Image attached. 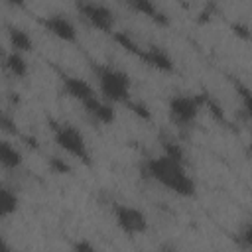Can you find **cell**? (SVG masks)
I'll return each mask as SVG.
<instances>
[{
  "label": "cell",
  "instance_id": "1",
  "mask_svg": "<svg viewBox=\"0 0 252 252\" xmlns=\"http://www.w3.org/2000/svg\"><path fill=\"white\" fill-rule=\"evenodd\" d=\"M144 171L148 177H152L156 183L165 187L167 191L181 195V197H191L195 195V179L187 173V167L165 158V156H154L148 158L144 163Z\"/></svg>",
  "mask_w": 252,
  "mask_h": 252
},
{
  "label": "cell",
  "instance_id": "2",
  "mask_svg": "<svg viewBox=\"0 0 252 252\" xmlns=\"http://www.w3.org/2000/svg\"><path fill=\"white\" fill-rule=\"evenodd\" d=\"M98 89H100V98L106 102H126L130 98V89L132 81L128 73L114 65H94Z\"/></svg>",
  "mask_w": 252,
  "mask_h": 252
},
{
  "label": "cell",
  "instance_id": "3",
  "mask_svg": "<svg viewBox=\"0 0 252 252\" xmlns=\"http://www.w3.org/2000/svg\"><path fill=\"white\" fill-rule=\"evenodd\" d=\"M51 132H53L55 144L65 154L81 159L83 163H91L89 144L79 128H75L73 124H67V122H51Z\"/></svg>",
  "mask_w": 252,
  "mask_h": 252
},
{
  "label": "cell",
  "instance_id": "4",
  "mask_svg": "<svg viewBox=\"0 0 252 252\" xmlns=\"http://www.w3.org/2000/svg\"><path fill=\"white\" fill-rule=\"evenodd\" d=\"M205 106V96L203 94H189V93H181L169 98L167 104V112L169 118L175 126L179 128H189L195 124L199 112Z\"/></svg>",
  "mask_w": 252,
  "mask_h": 252
},
{
  "label": "cell",
  "instance_id": "5",
  "mask_svg": "<svg viewBox=\"0 0 252 252\" xmlns=\"http://www.w3.org/2000/svg\"><path fill=\"white\" fill-rule=\"evenodd\" d=\"M112 215L114 220L118 224V228L130 236L136 234H144L148 230V217L142 209L134 207V205H126V203H116L112 207Z\"/></svg>",
  "mask_w": 252,
  "mask_h": 252
},
{
  "label": "cell",
  "instance_id": "6",
  "mask_svg": "<svg viewBox=\"0 0 252 252\" xmlns=\"http://www.w3.org/2000/svg\"><path fill=\"white\" fill-rule=\"evenodd\" d=\"M77 10H79L81 18L91 28H94L98 32H106V33H110L114 30L116 18H114V12L110 6L102 4V2H79Z\"/></svg>",
  "mask_w": 252,
  "mask_h": 252
},
{
  "label": "cell",
  "instance_id": "7",
  "mask_svg": "<svg viewBox=\"0 0 252 252\" xmlns=\"http://www.w3.org/2000/svg\"><path fill=\"white\" fill-rule=\"evenodd\" d=\"M43 26L45 30L55 35L57 39L61 41H77V28H75V22L67 16V14H61V12H53L49 16L43 18Z\"/></svg>",
  "mask_w": 252,
  "mask_h": 252
},
{
  "label": "cell",
  "instance_id": "8",
  "mask_svg": "<svg viewBox=\"0 0 252 252\" xmlns=\"http://www.w3.org/2000/svg\"><path fill=\"white\" fill-rule=\"evenodd\" d=\"M138 57L146 65H150V67H154V69H158L161 73H171L173 67H175L171 55L161 45H146V47H142V51H140Z\"/></svg>",
  "mask_w": 252,
  "mask_h": 252
},
{
  "label": "cell",
  "instance_id": "9",
  "mask_svg": "<svg viewBox=\"0 0 252 252\" xmlns=\"http://www.w3.org/2000/svg\"><path fill=\"white\" fill-rule=\"evenodd\" d=\"M61 85H63V91H65L71 98L79 100L81 104L87 102L89 98L96 96L93 85H91L89 81L77 77V75H63V77H61Z\"/></svg>",
  "mask_w": 252,
  "mask_h": 252
},
{
  "label": "cell",
  "instance_id": "10",
  "mask_svg": "<svg viewBox=\"0 0 252 252\" xmlns=\"http://www.w3.org/2000/svg\"><path fill=\"white\" fill-rule=\"evenodd\" d=\"M83 108L87 110V114L96 120L98 124H112L114 118H116V112H114V106L110 102H106L104 98H100V94L89 98L87 102H83Z\"/></svg>",
  "mask_w": 252,
  "mask_h": 252
},
{
  "label": "cell",
  "instance_id": "11",
  "mask_svg": "<svg viewBox=\"0 0 252 252\" xmlns=\"http://www.w3.org/2000/svg\"><path fill=\"white\" fill-rule=\"evenodd\" d=\"M128 6H130L134 12H138V14L146 16V18H150V20L156 22L158 26H167V24H169V16H167L156 2H152V0H132V2H128Z\"/></svg>",
  "mask_w": 252,
  "mask_h": 252
},
{
  "label": "cell",
  "instance_id": "12",
  "mask_svg": "<svg viewBox=\"0 0 252 252\" xmlns=\"http://www.w3.org/2000/svg\"><path fill=\"white\" fill-rule=\"evenodd\" d=\"M8 41H10V47L12 51H18V53H28L33 49V39L32 35L24 30V28H18V26H8Z\"/></svg>",
  "mask_w": 252,
  "mask_h": 252
},
{
  "label": "cell",
  "instance_id": "13",
  "mask_svg": "<svg viewBox=\"0 0 252 252\" xmlns=\"http://www.w3.org/2000/svg\"><path fill=\"white\" fill-rule=\"evenodd\" d=\"M22 161H24L22 152L8 140H0V165L4 169H18Z\"/></svg>",
  "mask_w": 252,
  "mask_h": 252
},
{
  "label": "cell",
  "instance_id": "14",
  "mask_svg": "<svg viewBox=\"0 0 252 252\" xmlns=\"http://www.w3.org/2000/svg\"><path fill=\"white\" fill-rule=\"evenodd\" d=\"M4 67H6L14 77H18V79H24V77L28 75V71H30V65H28L24 53H18V51L6 53V57H4Z\"/></svg>",
  "mask_w": 252,
  "mask_h": 252
},
{
  "label": "cell",
  "instance_id": "15",
  "mask_svg": "<svg viewBox=\"0 0 252 252\" xmlns=\"http://www.w3.org/2000/svg\"><path fill=\"white\" fill-rule=\"evenodd\" d=\"M18 209V197L12 189L0 185V217H10Z\"/></svg>",
  "mask_w": 252,
  "mask_h": 252
},
{
  "label": "cell",
  "instance_id": "16",
  "mask_svg": "<svg viewBox=\"0 0 252 252\" xmlns=\"http://www.w3.org/2000/svg\"><path fill=\"white\" fill-rule=\"evenodd\" d=\"M161 156H165V158H169V159H173V161H177V163H181V165H185V161H187V158H185V150H183V146L179 144V142H175V140H163L161 142Z\"/></svg>",
  "mask_w": 252,
  "mask_h": 252
},
{
  "label": "cell",
  "instance_id": "17",
  "mask_svg": "<svg viewBox=\"0 0 252 252\" xmlns=\"http://www.w3.org/2000/svg\"><path fill=\"white\" fill-rule=\"evenodd\" d=\"M114 41H116L120 47H124L128 53L140 55V51H142V47L138 45V41L132 37L130 32H114Z\"/></svg>",
  "mask_w": 252,
  "mask_h": 252
},
{
  "label": "cell",
  "instance_id": "18",
  "mask_svg": "<svg viewBox=\"0 0 252 252\" xmlns=\"http://www.w3.org/2000/svg\"><path fill=\"white\" fill-rule=\"evenodd\" d=\"M47 165H49V169H51L53 173H57V175H69V173L73 171L71 163H69L65 158H61V156H51V158L47 159Z\"/></svg>",
  "mask_w": 252,
  "mask_h": 252
},
{
  "label": "cell",
  "instance_id": "19",
  "mask_svg": "<svg viewBox=\"0 0 252 252\" xmlns=\"http://www.w3.org/2000/svg\"><path fill=\"white\" fill-rule=\"evenodd\" d=\"M236 244H238L244 252L250 250V246H252V228H250V222H248V220H246V222L242 224V228L236 232Z\"/></svg>",
  "mask_w": 252,
  "mask_h": 252
},
{
  "label": "cell",
  "instance_id": "20",
  "mask_svg": "<svg viewBox=\"0 0 252 252\" xmlns=\"http://www.w3.org/2000/svg\"><path fill=\"white\" fill-rule=\"evenodd\" d=\"M126 104H128L130 112H134L138 118H142V120H150V118H152V110H150V106H148L146 102L128 98V100H126Z\"/></svg>",
  "mask_w": 252,
  "mask_h": 252
},
{
  "label": "cell",
  "instance_id": "21",
  "mask_svg": "<svg viewBox=\"0 0 252 252\" xmlns=\"http://www.w3.org/2000/svg\"><path fill=\"white\" fill-rule=\"evenodd\" d=\"M73 252H98V250H96V246H94L91 240L81 238V240H77V242L73 244Z\"/></svg>",
  "mask_w": 252,
  "mask_h": 252
},
{
  "label": "cell",
  "instance_id": "22",
  "mask_svg": "<svg viewBox=\"0 0 252 252\" xmlns=\"http://www.w3.org/2000/svg\"><path fill=\"white\" fill-rule=\"evenodd\" d=\"M232 30H234V33H236L238 37H242V39H248V37H250V28H248V24H244V22H236V24L232 26Z\"/></svg>",
  "mask_w": 252,
  "mask_h": 252
},
{
  "label": "cell",
  "instance_id": "23",
  "mask_svg": "<svg viewBox=\"0 0 252 252\" xmlns=\"http://www.w3.org/2000/svg\"><path fill=\"white\" fill-rule=\"evenodd\" d=\"M0 252H14V248H12V244L0 234Z\"/></svg>",
  "mask_w": 252,
  "mask_h": 252
},
{
  "label": "cell",
  "instance_id": "24",
  "mask_svg": "<svg viewBox=\"0 0 252 252\" xmlns=\"http://www.w3.org/2000/svg\"><path fill=\"white\" fill-rule=\"evenodd\" d=\"M0 126H10V122H8V118L4 116V112L0 110Z\"/></svg>",
  "mask_w": 252,
  "mask_h": 252
},
{
  "label": "cell",
  "instance_id": "25",
  "mask_svg": "<svg viewBox=\"0 0 252 252\" xmlns=\"http://www.w3.org/2000/svg\"><path fill=\"white\" fill-rule=\"evenodd\" d=\"M159 252H179L177 248H173V246H165V248H161Z\"/></svg>",
  "mask_w": 252,
  "mask_h": 252
}]
</instances>
